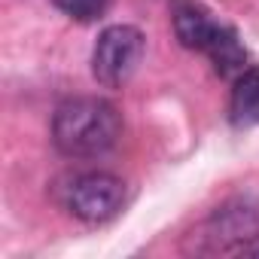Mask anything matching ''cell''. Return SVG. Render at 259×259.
I'll return each instance as SVG.
<instances>
[{
    "label": "cell",
    "instance_id": "cell-1",
    "mask_svg": "<svg viewBox=\"0 0 259 259\" xmlns=\"http://www.w3.org/2000/svg\"><path fill=\"white\" fill-rule=\"evenodd\" d=\"M122 138V116L104 98H67L52 113V144L67 159H95Z\"/></svg>",
    "mask_w": 259,
    "mask_h": 259
},
{
    "label": "cell",
    "instance_id": "cell-2",
    "mask_svg": "<svg viewBox=\"0 0 259 259\" xmlns=\"http://www.w3.org/2000/svg\"><path fill=\"white\" fill-rule=\"evenodd\" d=\"M174 34L180 40V46L186 49H195V52H204L217 73L220 76H238L244 73L250 64H247V49L238 37L235 28L217 22L201 4H195V0H180V4L174 7Z\"/></svg>",
    "mask_w": 259,
    "mask_h": 259
},
{
    "label": "cell",
    "instance_id": "cell-3",
    "mask_svg": "<svg viewBox=\"0 0 259 259\" xmlns=\"http://www.w3.org/2000/svg\"><path fill=\"white\" fill-rule=\"evenodd\" d=\"M256 241H259V198L238 195L223 201L204 223L195 226V232L186 241V250L201 256H217V253L250 256L259 253Z\"/></svg>",
    "mask_w": 259,
    "mask_h": 259
},
{
    "label": "cell",
    "instance_id": "cell-4",
    "mask_svg": "<svg viewBox=\"0 0 259 259\" xmlns=\"http://www.w3.org/2000/svg\"><path fill=\"white\" fill-rule=\"evenodd\" d=\"M144 34L135 25H110L92 49V76L104 89H122L144 58Z\"/></svg>",
    "mask_w": 259,
    "mask_h": 259
},
{
    "label": "cell",
    "instance_id": "cell-5",
    "mask_svg": "<svg viewBox=\"0 0 259 259\" xmlns=\"http://www.w3.org/2000/svg\"><path fill=\"white\" fill-rule=\"evenodd\" d=\"M125 180L110 171H85L67 186V210L82 223H107L125 207Z\"/></svg>",
    "mask_w": 259,
    "mask_h": 259
},
{
    "label": "cell",
    "instance_id": "cell-6",
    "mask_svg": "<svg viewBox=\"0 0 259 259\" xmlns=\"http://www.w3.org/2000/svg\"><path fill=\"white\" fill-rule=\"evenodd\" d=\"M229 119L235 128L259 125V67H247L235 76L229 98Z\"/></svg>",
    "mask_w": 259,
    "mask_h": 259
},
{
    "label": "cell",
    "instance_id": "cell-7",
    "mask_svg": "<svg viewBox=\"0 0 259 259\" xmlns=\"http://www.w3.org/2000/svg\"><path fill=\"white\" fill-rule=\"evenodd\" d=\"M52 4H55L64 16H70V19H76V22H95V19H101V16L107 13L110 0H52Z\"/></svg>",
    "mask_w": 259,
    "mask_h": 259
}]
</instances>
